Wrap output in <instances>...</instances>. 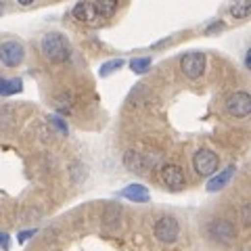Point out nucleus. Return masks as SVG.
I'll list each match as a JSON object with an SVG mask.
<instances>
[{
	"instance_id": "nucleus-5",
	"label": "nucleus",
	"mask_w": 251,
	"mask_h": 251,
	"mask_svg": "<svg viewBox=\"0 0 251 251\" xmlns=\"http://www.w3.org/2000/svg\"><path fill=\"white\" fill-rule=\"evenodd\" d=\"M180 69L188 80H199L205 72V54L199 50H191L180 59Z\"/></svg>"
},
{
	"instance_id": "nucleus-18",
	"label": "nucleus",
	"mask_w": 251,
	"mask_h": 251,
	"mask_svg": "<svg viewBox=\"0 0 251 251\" xmlns=\"http://www.w3.org/2000/svg\"><path fill=\"white\" fill-rule=\"evenodd\" d=\"M50 124L54 126V128H57L59 132H61V134H67V132H69V128H67V124L65 122H63L61 120V117H57V115H50Z\"/></svg>"
},
{
	"instance_id": "nucleus-1",
	"label": "nucleus",
	"mask_w": 251,
	"mask_h": 251,
	"mask_svg": "<svg viewBox=\"0 0 251 251\" xmlns=\"http://www.w3.org/2000/svg\"><path fill=\"white\" fill-rule=\"evenodd\" d=\"M40 49L42 54L49 61H65L69 57V40L59 31H50V34H44L42 42H40Z\"/></svg>"
},
{
	"instance_id": "nucleus-2",
	"label": "nucleus",
	"mask_w": 251,
	"mask_h": 251,
	"mask_svg": "<svg viewBox=\"0 0 251 251\" xmlns=\"http://www.w3.org/2000/svg\"><path fill=\"white\" fill-rule=\"evenodd\" d=\"M207 234L211 241L220 243V245H230L237 237V228L230 220H224V218H216L207 224Z\"/></svg>"
},
{
	"instance_id": "nucleus-10",
	"label": "nucleus",
	"mask_w": 251,
	"mask_h": 251,
	"mask_svg": "<svg viewBox=\"0 0 251 251\" xmlns=\"http://www.w3.org/2000/svg\"><path fill=\"white\" fill-rule=\"evenodd\" d=\"M74 17L77 21H84V23H97L100 17L97 15V11H94V6L90 0H80L75 6H74Z\"/></svg>"
},
{
	"instance_id": "nucleus-23",
	"label": "nucleus",
	"mask_w": 251,
	"mask_h": 251,
	"mask_svg": "<svg viewBox=\"0 0 251 251\" xmlns=\"http://www.w3.org/2000/svg\"><path fill=\"white\" fill-rule=\"evenodd\" d=\"M17 2H19V4H23V6H29L31 2H34V0H17Z\"/></svg>"
},
{
	"instance_id": "nucleus-21",
	"label": "nucleus",
	"mask_w": 251,
	"mask_h": 251,
	"mask_svg": "<svg viewBox=\"0 0 251 251\" xmlns=\"http://www.w3.org/2000/svg\"><path fill=\"white\" fill-rule=\"evenodd\" d=\"M0 247H2V249H9V247H11V239H9V234L0 232Z\"/></svg>"
},
{
	"instance_id": "nucleus-13",
	"label": "nucleus",
	"mask_w": 251,
	"mask_h": 251,
	"mask_svg": "<svg viewBox=\"0 0 251 251\" xmlns=\"http://www.w3.org/2000/svg\"><path fill=\"white\" fill-rule=\"evenodd\" d=\"M100 19H107L117 11V0H90Z\"/></svg>"
},
{
	"instance_id": "nucleus-14",
	"label": "nucleus",
	"mask_w": 251,
	"mask_h": 251,
	"mask_svg": "<svg viewBox=\"0 0 251 251\" xmlns=\"http://www.w3.org/2000/svg\"><path fill=\"white\" fill-rule=\"evenodd\" d=\"M230 13H232V17H237V19L249 17V13H251L249 0H234L232 6H230Z\"/></svg>"
},
{
	"instance_id": "nucleus-16",
	"label": "nucleus",
	"mask_w": 251,
	"mask_h": 251,
	"mask_svg": "<svg viewBox=\"0 0 251 251\" xmlns=\"http://www.w3.org/2000/svg\"><path fill=\"white\" fill-rule=\"evenodd\" d=\"M124 59H111V61H107V63H103L100 65V69H99V75L100 77H107V75H111L113 72H120V69L124 67Z\"/></svg>"
},
{
	"instance_id": "nucleus-3",
	"label": "nucleus",
	"mask_w": 251,
	"mask_h": 251,
	"mask_svg": "<svg viewBox=\"0 0 251 251\" xmlns=\"http://www.w3.org/2000/svg\"><path fill=\"white\" fill-rule=\"evenodd\" d=\"M220 166V159L214 151H209V149H201L193 155V168L195 172L201 176V178H209L216 174V170Z\"/></svg>"
},
{
	"instance_id": "nucleus-19",
	"label": "nucleus",
	"mask_w": 251,
	"mask_h": 251,
	"mask_svg": "<svg viewBox=\"0 0 251 251\" xmlns=\"http://www.w3.org/2000/svg\"><path fill=\"white\" fill-rule=\"evenodd\" d=\"M241 222H243V226L251 224V205L249 203H245V205L241 207Z\"/></svg>"
},
{
	"instance_id": "nucleus-12",
	"label": "nucleus",
	"mask_w": 251,
	"mask_h": 251,
	"mask_svg": "<svg viewBox=\"0 0 251 251\" xmlns=\"http://www.w3.org/2000/svg\"><path fill=\"white\" fill-rule=\"evenodd\" d=\"M234 172H237V168H232V166H230V168H226L224 172H220L218 176H214V178H211L209 182H207V191H209V193L222 191V188L230 182V178L234 176Z\"/></svg>"
},
{
	"instance_id": "nucleus-22",
	"label": "nucleus",
	"mask_w": 251,
	"mask_h": 251,
	"mask_svg": "<svg viewBox=\"0 0 251 251\" xmlns=\"http://www.w3.org/2000/svg\"><path fill=\"white\" fill-rule=\"evenodd\" d=\"M34 234H36V230H25V232H21L17 239H19V243H25L29 237H34Z\"/></svg>"
},
{
	"instance_id": "nucleus-6",
	"label": "nucleus",
	"mask_w": 251,
	"mask_h": 251,
	"mask_svg": "<svg viewBox=\"0 0 251 251\" xmlns=\"http://www.w3.org/2000/svg\"><path fill=\"white\" fill-rule=\"evenodd\" d=\"M226 113L232 115V117H239V120H243V117H247L251 113V97L247 92H232L228 99H226Z\"/></svg>"
},
{
	"instance_id": "nucleus-24",
	"label": "nucleus",
	"mask_w": 251,
	"mask_h": 251,
	"mask_svg": "<svg viewBox=\"0 0 251 251\" xmlns=\"http://www.w3.org/2000/svg\"><path fill=\"white\" fill-rule=\"evenodd\" d=\"M4 11V2H0V13H2Z\"/></svg>"
},
{
	"instance_id": "nucleus-4",
	"label": "nucleus",
	"mask_w": 251,
	"mask_h": 251,
	"mask_svg": "<svg viewBox=\"0 0 251 251\" xmlns=\"http://www.w3.org/2000/svg\"><path fill=\"white\" fill-rule=\"evenodd\" d=\"M153 232H155V239L159 243L170 245V243H176V239L180 237V224L174 216H163L155 222Z\"/></svg>"
},
{
	"instance_id": "nucleus-17",
	"label": "nucleus",
	"mask_w": 251,
	"mask_h": 251,
	"mask_svg": "<svg viewBox=\"0 0 251 251\" xmlns=\"http://www.w3.org/2000/svg\"><path fill=\"white\" fill-rule=\"evenodd\" d=\"M23 84L19 77H11L6 82H0V94H15V92H21Z\"/></svg>"
},
{
	"instance_id": "nucleus-20",
	"label": "nucleus",
	"mask_w": 251,
	"mask_h": 251,
	"mask_svg": "<svg viewBox=\"0 0 251 251\" xmlns=\"http://www.w3.org/2000/svg\"><path fill=\"white\" fill-rule=\"evenodd\" d=\"M224 29V23L218 21V23H211V25L207 27V34H216V31H222Z\"/></svg>"
},
{
	"instance_id": "nucleus-9",
	"label": "nucleus",
	"mask_w": 251,
	"mask_h": 251,
	"mask_svg": "<svg viewBox=\"0 0 251 251\" xmlns=\"http://www.w3.org/2000/svg\"><path fill=\"white\" fill-rule=\"evenodd\" d=\"M124 166H126V170L134 172V174H147L149 170H153V163H149L147 157L143 153H138V151L126 153L124 155Z\"/></svg>"
},
{
	"instance_id": "nucleus-15",
	"label": "nucleus",
	"mask_w": 251,
	"mask_h": 251,
	"mask_svg": "<svg viewBox=\"0 0 251 251\" xmlns=\"http://www.w3.org/2000/svg\"><path fill=\"white\" fill-rule=\"evenodd\" d=\"M151 65H153L151 57H136V59H132V61H130V69H132L134 74H138V75L147 74L149 69H151Z\"/></svg>"
},
{
	"instance_id": "nucleus-11",
	"label": "nucleus",
	"mask_w": 251,
	"mask_h": 251,
	"mask_svg": "<svg viewBox=\"0 0 251 251\" xmlns=\"http://www.w3.org/2000/svg\"><path fill=\"white\" fill-rule=\"evenodd\" d=\"M120 195H122V197H126L128 201H134V203H147L149 199H151V193H149V188L143 186V184H130V186H126Z\"/></svg>"
},
{
	"instance_id": "nucleus-7",
	"label": "nucleus",
	"mask_w": 251,
	"mask_h": 251,
	"mask_svg": "<svg viewBox=\"0 0 251 251\" xmlns=\"http://www.w3.org/2000/svg\"><path fill=\"white\" fill-rule=\"evenodd\" d=\"M159 176H161V182L166 184L170 191H182V188L186 186V178H184V172L180 166H176V163H166V166L161 168L159 172Z\"/></svg>"
},
{
	"instance_id": "nucleus-8",
	"label": "nucleus",
	"mask_w": 251,
	"mask_h": 251,
	"mask_svg": "<svg viewBox=\"0 0 251 251\" xmlns=\"http://www.w3.org/2000/svg\"><path fill=\"white\" fill-rule=\"evenodd\" d=\"M25 57V49L17 40H9L0 44V63H4L6 67H17Z\"/></svg>"
}]
</instances>
